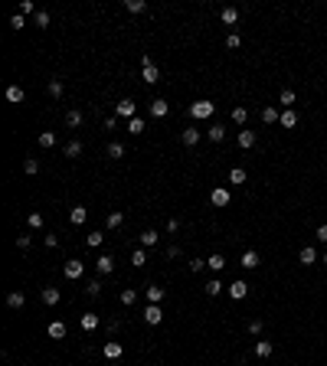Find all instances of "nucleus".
<instances>
[{
	"mask_svg": "<svg viewBox=\"0 0 327 366\" xmlns=\"http://www.w3.org/2000/svg\"><path fill=\"white\" fill-rule=\"evenodd\" d=\"M82 118H85V115H82L79 108H72V111L65 115V124H69V128H79V124H82Z\"/></svg>",
	"mask_w": 327,
	"mask_h": 366,
	"instance_id": "7c9ffc66",
	"label": "nucleus"
},
{
	"mask_svg": "<svg viewBox=\"0 0 327 366\" xmlns=\"http://www.w3.org/2000/svg\"><path fill=\"white\" fill-rule=\"evenodd\" d=\"M180 141H184L186 147H193L196 141H200V128H196V124H190V128H184V134H180Z\"/></svg>",
	"mask_w": 327,
	"mask_h": 366,
	"instance_id": "6ab92c4d",
	"label": "nucleus"
},
{
	"mask_svg": "<svg viewBox=\"0 0 327 366\" xmlns=\"http://www.w3.org/2000/svg\"><path fill=\"white\" fill-rule=\"evenodd\" d=\"M121 226H124V213H121V209L108 213V229H121Z\"/></svg>",
	"mask_w": 327,
	"mask_h": 366,
	"instance_id": "473e14b6",
	"label": "nucleus"
},
{
	"mask_svg": "<svg viewBox=\"0 0 327 366\" xmlns=\"http://www.w3.org/2000/svg\"><path fill=\"white\" fill-rule=\"evenodd\" d=\"M206 268H209V271H223V268H226V255L213 252V255L206 259Z\"/></svg>",
	"mask_w": 327,
	"mask_h": 366,
	"instance_id": "5701e85b",
	"label": "nucleus"
},
{
	"mask_svg": "<svg viewBox=\"0 0 327 366\" xmlns=\"http://www.w3.org/2000/svg\"><path fill=\"white\" fill-rule=\"evenodd\" d=\"M56 245H59V239H56V236H49V232H46V248H56Z\"/></svg>",
	"mask_w": 327,
	"mask_h": 366,
	"instance_id": "052dcab7",
	"label": "nucleus"
},
{
	"mask_svg": "<svg viewBox=\"0 0 327 366\" xmlns=\"http://www.w3.org/2000/svg\"><path fill=\"white\" fill-rule=\"evenodd\" d=\"M232 121H236V124H245V121H249V111H245V108H232Z\"/></svg>",
	"mask_w": 327,
	"mask_h": 366,
	"instance_id": "79ce46f5",
	"label": "nucleus"
},
{
	"mask_svg": "<svg viewBox=\"0 0 327 366\" xmlns=\"http://www.w3.org/2000/svg\"><path fill=\"white\" fill-rule=\"evenodd\" d=\"M102 353L108 356V360H118V356H121V353H124V346H121V344H118V340H108V344L102 346Z\"/></svg>",
	"mask_w": 327,
	"mask_h": 366,
	"instance_id": "a211bd4d",
	"label": "nucleus"
},
{
	"mask_svg": "<svg viewBox=\"0 0 327 366\" xmlns=\"http://www.w3.org/2000/svg\"><path fill=\"white\" fill-rule=\"evenodd\" d=\"M134 111H138V105H134V102H131V98H121L118 105H115V118H138V115H134Z\"/></svg>",
	"mask_w": 327,
	"mask_h": 366,
	"instance_id": "20e7f679",
	"label": "nucleus"
},
{
	"mask_svg": "<svg viewBox=\"0 0 327 366\" xmlns=\"http://www.w3.org/2000/svg\"><path fill=\"white\" fill-rule=\"evenodd\" d=\"M239 147H255V131H239Z\"/></svg>",
	"mask_w": 327,
	"mask_h": 366,
	"instance_id": "cd10ccee",
	"label": "nucleus"
},
{
	"mask_svg": "<svg viewBox=\"0 0 327 366\" xmlns=\"http://www.w3.org/2000/svg\"><path fill=\"white\" fill-rule=\"evenodd\" d=\"M206 138L213 141V144H223V141H226V124H209Z\"/></svg>",
	"mask_w": 327,
	"mask_h": 366,
	"instance_id": "2eb2a0df",
	"label": "nucleus"
},
{
	"mask_svg": "<svg viewBox=\"0 0 327 366\" xmlns=\"http://www.w3.org/2000/svg\"><path fill=\"white\" fill-rule=\"evenodd\" d=\"M213 111H216V105H213L209 98H200V102L190 105V118L193 121H206V118H213Z\"/></svg>",
	"mask_w": 327,
	"mask_h": 366,
	"instance_id": "f257e3e1",
	"label": "nucleus"
},
{
	"mask_svg": "<svg viewBox=\"0 0 327 366\" xmlns=\"http://www.w3.org/2000/svg\"><path fill=\"white\" fill-rule=\"evenodd\" d=\"M23 304H26V294H23V291H10V294H7V307L17 311V307H23Z\"/></svg>",
	"mask_w": 327,
	"mask_h": 366,
	"instance_id": "a878e982",
	"label": "nucleus"
},
{
	"mask_svg": "<svg viewBox=\"0 0 327 366\" xmlns=\"http://www.w3.org/2000/svg\"><path fill=\"white\" fill-rule=\"evenodd\" d=\"M298 262H301V265H314V262H317V248L314 245H305L301 252H298Z\"/></svg>",
	"mask_w": 327,
	"mask_h": 366,
	"instance_id": "f3484780",
	"label": "nucleus"
},
{
	"mask_svg": "<svg viewBox=\"0 0 327 366\" xmlns=\"http://www.w3.org/2000/svg\"><path fill=\"white\" fill-rule=\"evenodd\" d=\"M124 10L128 13H144L147 10V3H144V0H124Z\"/></svg>",
	"mask_w": 327,
	"mask_h": 366,
	"instance_id": "72a5a7b5",
	"label": "nucleus"
},
{
	"mask_svg": "<svg viewBox=\"0 0 327 366\" xmlns=\"http://www.w3.org/2000/svg\"><path fill=\"white\" fill-rule=\"evenodd\" d=\"M164 294H167V291H164L161 285H147V288H144V298H147V304H161Z\"/></svg>",
	"mask_w": 327,
	"mask_h": 366,
	"instance_id": "0eeeda50",
	"label": "nucleus"
},
{
	"mask_svg": "<svg viewBox=\"0 0 327 366\" xmlns=\"http://www.w3.org/2000/svg\"><path fill=\"white\" fill-rule=\"evenodd\" d=\"M239 46H242V36L239 33H229L226 36V49H239Z\"/></svg>",
	"mask_w": 327,
	"mask_h": 366,
	"instance_id": "49530a36",
	"label": "nucleus"
},
{
	"mask_svg": "<svg viewBox=\"0 0 327 366\" xmlns=\"http://www.w3.org/2000/svg\"><path fill=\"white\" fill-rule=\"evenodd\" d=\"M95 268H98V275H111V271H115V259H111V255H98Z\"/></svg>",
	"mask_w": 327,
	"mask_h": 366,
	"instance_id": "dca6fc26",
	"label": "nucleus"
},
{
	"mask_svg": "<svg viewBox=\"0 0 327 366\" xmlns=\"http://www.w3.org/2000/svg\"><path fill=\"white\" fill-rule=\"evenodd\" d=\"M262 330H265V324H262L259 317H252V321H249V334H252V337H259Z\"/></svg>",
	"mask_w": 327,
	"mask_h": 366,
	"instance_id": "603ef678",
	"label": "nucleus"
},
{
	"mask_svg": "<svg viewBox=\"0 0 327 366\" xmlns=\"http://www.w3.org/2000/svg\"><path fill=\"white\" fill-rule=\"evenodd\" d=\"M167 111H170V105L164 98H154L151 102V118H167Z\"/></svg>",
	"mask_w": 327,
	"mask_h": 366,
	"instance_id": "4468645a",
	"label": "nucleus"
},
{
	"mask_svg": "<svg viewBox=\"0 0 327 366\" xmlns=\"http://www.w3.org/2000/svg\"><path fill=\"white\" fill-rule=\"evenodd\" d=\"M20 13H23V17H36L40 10L33 7V0H23V3H20Z\"/></svg>",
	"mask_w": 327,
	"mask_h": 366,
	"instance_id": "8fccbe9b",
	"label": "nucleus"
},
{
	"mask_svg": "<svg viewBox=\"0 0 327 366\" xmlns=\"http://www.w3.org/2000/svg\"><path fill=\"white\" fill-rule=\"evenodd\" d=\"M206 294H209V298H219V294H223V281H219V278H209V281H206Z\"/></svg>",
	"mask_w": 327,
	"mask_h": 366,
	"instance_id": "c756f323",
	"label": "nucleus"
},
{
	"mask_svg": "<svg viewBox=\"0 0 327 366\" xmlns=\"http://www.w3.org/2000/svg\"><path fill=\"white\" fill-rule=\"evenodd\" d=\"M324 265H327V252H324Z\"/></svg>",
	"mask_w": 327,
	"mask_h": 366,
	"instance_id": "680f3d73",
	"label": "nucleus"
},
{
	"mask_svg": "<svg viewBox=\"0 0 327 366\" xmlns=\"http://www.w3.org/2000/svg\"><path fill=\"white\" fill-rule=\"evenodd\" d=\"M82 330H88V334H92V330H98V314H82Z\"/></svg>",
	"mask_w": 327,
	"mask_h": 366,
	"instance_id": "bb28decb",
	"label": "nucleus"
},
{
	"mask_svg": "<svg viewBox=\"0 0 327 366\" xmlns=\"http://www.w3.org/2000/svg\"><path fill=\"white\" fill-rule=\"evenodd\" d=\"M118 128V118H115V115H111V118H105V131H115Z\"/></svg>",
	"mask_w": 327,
	"mask_h": 366,
	"instance_id": "13d9d810",
	"label": "nucleus"
},
{
	"mask_svg": "<svg viewBox=\"0 0 327 366\" xmlns=\"http://www.w3.org/2000/svg\"><path fill=\"white\" fill-rule=\"evenodd\" d=\"M164 255H167V259H180V255H184V248L174 242V245H167V248H164Z\"/></svg>",
	"mask_w": 327,
	"mask_h": 366,
	"instance_id": "864d4df0",
	"label": "nucleus"
},
{
	"mask_svg": "<svg viewBox=\"0 0 327 366\" xmlns=\"http://www.w3.org/2000/svg\"><path fill=\"white\" fill-rule=\"evenodd\" d=\"M314 239H317V242H327V223H321V226H317Z\"/></svg>",
	"mask_w": 327,
	"mask_h": 366,
	"instance_id": "6e6d98bb",
	"label": "nucleus"
},
{
	"mask_svg": "<svg viewBox=\"0 0 327 366\" xmlns=\"http://www.w3.org/2000/svg\"><path fill=\"white\" fill-rule=\"evenodd\" d=\"M62 275H65V278H69V281H79V278H82V275H85V262H79V259H69V262H65V265H62Z\"/></svg>",
	"mask_w": 327,
	"mask_h": 366,
	"instance_id": "7ed1b4c3",
	"label": "nucleus"
},
{
	"mask_svg": "<svg viewBox=\"0 0 327 366\" xmlns=\"http://www.w3.org/2000/svg\"><path fill=\"white\" fill-rule=\"evenodd\" d=\"M272 353H275V346L268 344V340H255V356H259V360H268Z\"/></svg>",
	"mask_w": 327,
	"mask_h": 366,
	"instance_id": "4be33fe9",
	"label": "nucleus"
},
{
	"mask_svg": "<svg viewBox=\"0 0 327 366\" xmlns=\"http://www.w3.org/2000/svg\"><path fill=\"white\" fill-rule=\"evenodd\" d=\"M7 102H10V105H23V102H26V92H23L20 85H7Z\"/></svg>",
	"mask_w": 327,
	"mask_h": 366,
	"instance_id": "9b49d317",
	"label": "nucleus"
},
{
	"mask_svg": "<svg viewBox=\"0 0 327 366\" xmlns=\"http://www.w3.org/2000/svg\"><path fill=\"white\" fill-rule=\"evenodd\" d=\"M85 219H88V209H85V206H72V213H69V223H72V226H82Z\"/></svg>",
	"mask_w": 327,
	"mask_h": 366,
	"instance_id": "aec40b11",
	"label": "nucleus"
},
{
	"mask_svg": "<svg viewBox=\"0 0 327 366\" xmlns=\"http://www.w3.org/2000/svg\"><path fill=\"white\" fill-rule=\"evenodd\" d=\"M278 118H282V111H278L275 105H265V108H262V121H265V124H275Z\"/></svg>",
	"mask_w": 327,
	"mask_h": 366,
	"instance_id": "393cba45",
	"label": "nucleus"
},
{
	"mask_svg": "<svg viewBox=\"0 0 327 366\" xmlns=\"http://www.w3.org/2000/svg\"><path fill=\"white\" fill-rule=\"evenodd\" d=\"M236 366H245V363H236Z\"/></svg>",
	"mask_w": 327,
	"mask_h": 366,
	"instance_id": "e2e57ef3",
	"label": "nucleus"
},
{
	"mask_svg": "<svg viewBox=\"0 0 327 366\" xmlns=\"http://www.w3.org/2000/svg\"><path fill=\"white\" fill-rule=\"evenodd\" d=\"M144 262H147V252H144V248H134V252H131V265H134V268H144Z\"/></svg>",
	"mask_w": 327,
	"mask_h": 366,
	"instance_id": "2f4dec72",
	"label": "nucleus"
},
{
	"mask_svg": "<svg viewBox=\"0 0 327 366\" xmlns=\"http://www.w3.org/2000/svg\"><path fill=\"white\" fill-rule=\"evenodd\" d=\"M157 242H161V236H157L154 229H144V232H141V248H154Z\"/></svg>",
	"mask_w": 327,
	"mask_h": 366,
	"instance_id": "b1692460",
	"label": "nucleus"
},
{
	"mask_svg": "<svg viewBox=\"0 0 327 366\" xmlns=\"http://www.w3.org/2000/svg\"><path fill=\"white\" fill-rule=\"evenodd\" d=\"M62 92H65L62 82H59V79H53V82H49V95H53V98H62Z\"/></svg>",
	"mask_w": 327,
	"mask_h": 366,
	"instance_id": "3c124183",
	"label": "nucleus"
},
{
	"mask_svg": "<svg viewBox=\"0 0 327 366\" xmlns=\"http://www.w3.org/2000/svg\"><path fill=\"white\" fill-rule=\"evenodd\" d=\"M102 242H105V236H102V232H88V236H85V245H88V248H102Z\"/></svg>",
	"mask_w": 327,
	"mask_h": 366,
	"instance_id": "4c0bfd02",
	"label": "nucleus"
},
{
	"mask_svg": "<svg viewBox=\"0 0 327 366\" xmlns=\"http://www.w3.org/2000/svg\"><path fill=\"white\" fill-rule=\"evenodd\" d=\"M259 252H252V248H249V252H242V262H239V265H242V268H245V271H252V268H259Z\"/></svg>",
	"mask_w": 327,
	"mask_h": 366,
	"instance_id": "f8f14e48",
	"label": "nucleus"
},
{
	"mask_svg": "<svg viewBox=\"0 0 327 366\" xmlns=\"http://www.w3.org/2000/svg\"><path fill=\"white\" fill-rule=\"evenodd\" d=\"M17 248L26 252V248H30V236H17Z\"/></svg>",
	"mask_w": 327,
	"mask_h": 366,
	"instance_id": "4d7b16f0",
	"label": "nucleus"
},
{
	"mask_svg": "<svg viewBox=\"0 0 327 366\" xmlns=\"http://www.w3.org/2000/svg\"><path fill=\"white\" fill-rule=\"evenodd\" d=\"M40 147H46V151L56 147V134H53V131H43V134H40Z\"/></svg>",
	"mask_w": 327,
	"mask_h": 366,
	"instance_id": "58836bf2",
	"label": "nucleus"
},
{
	"mask_svg": "<svg viewBox=\"0 0 327 366\" xmlns=\"http://www.w3.org/2000/svg\"><path fill=\"white\" fill-rule=\"evenodd\" d=\"M294 105V92H291V88H282V111H285V108H291Z\"/></svg>",
	"mask_w": 327,
	"mask_h": 366,
	"instance_id": "a18cd8bd",
	"label": "nucleus"
},
{
	"mask_svg": "<svg viewBox=\"0 0 327 366\" xmlns=\"http://www.w3.org/2000/svg\"><path fill=\"white\" fill-rule=\"evenodd\" d=\"M180 229V219H167V232H177Z\"/></svg>",
	"mask_w": 327,
	"mask_h": 366,
	"instance_id": "bf43d9fd",
	"label": "nucleus"
},
{
	"mask_svg": "<svg viewBox=\"0 0 327 366\" xmlns=\"http://www.w3.org/2000/svg\"><path fill=\"white\" fill-rule=\"evenodd\" d=\"M62 154L65 157H79V154H82V141H69V144L62 147Z\"/></svg>",
	"mask_w": 327,
	"mask_h": 366,
	"instance_id": "f704fd0d",
	"label": "nucleus"
},
{
	"mask_svg": "<svg viewBox=\"0 0 327 366\" xmlns=\"http://www.w3.org/2000/svg\"><path fill=\"white\" fill-rule=\"evenodd\" d=\"M33 20H36V26H43V30H46V26L53 23V17H49V13H46V10H40V13H36V17H33Z\"/></svg>",
	"mask_w": 327,
	"mask_h": 366,
	"instance_id": "de8ad7c7",
	"label": "nucleus"
},
{
	"mask_svg": "<svg viewBox=\"0 0 327 366\" xmlns=\"http://www.w3.org/2000/svg\"><path fill=\"white\" fill-rule=\"evenodd\" d=\"M144 128H147V121L144 118H131L128 121V134H144Z\"/></svg>",
	"mask_w": 327,
	"mask_h": 366,
	"instance_id": "c85d7f7f",
	"label": "nucleus"
},
{
	"mask_svg": "<svg viewBox=\"0 0 327 366\" xmlns=\"http://www.w3.org/2000/svg\"><path fill=\"white\" fill-rule=\"evenodd\" d=\"M245 177H249V173L242 170V167H232V170H229V183H245Z\"/></svg>",
	"mask_w": 327,
	"mask_h": 366,
	"instance_id": "ea45409f",
	"label": "nucleus"
},
{
	"mask_svg": "<svg viewBox=\"0 0 327 366\" xmlns=\"http://www.w3.org/2000/svg\"><path fill=\"white\" fill-rule=\"evenodd\" d=\"M209 203L216 206V209H223V206H229V190H226V186H216V190L209 193Z\"/></svg>",
	"mask_w": 327,
	"mask_h": 366,
	"instance_id": "423d86ee",
	"label": "nucleus"
},
{
	"mask_svg": "<svg viewBox=\"0 0 327 366\" xmlns=\"http://www.w3.org/2000/svg\"><path fill=\"white\" fill-rule=\"evenodd\" d=\"M26 223H30V229H43V213H30Z\"/></svg>",
	"mask_w": 327,
	"mask_h": 366,
	"instance_id": "09e8293b",
	"label": "nucleus"
},
{
	"mask_svg": "<svg viewBox=\"0 0 327 366\" xmlns=\"http://www.w3.org/2000/svg\"><path fill=\"white\" fill-rule=\"evenodd\" d=\"M85 294H88V298H98V294H102V281L92 278V281L85 285Z\"/></svg>",
	"mask_w": 327,
	"mask_h": 366,
	"instance_id": "a19ab883",
	"label": "nucleus"
},
{
	"mask_svg": "<svg viewBox=\"0 0 327 366\" xmlns=\"http://www.w3.org/2000/svg\"><path fill=\"white\" fill-rule=\"evenodd\" d=\"M108 157H111V161H121V157H124V144L111 141V144H108Z\"/></svg>",
	"mask_w": 327,
	"mask_h": 366,
	"instance_id": "c9c22d12",
	"label": "nucleus"
},
{
	"mask_svg": "<svg viewBox=\"0 0 327 366\" xmlns=\"http://www.w3.org/2000/svg\"><path fill=\"white\" fill-rule=\"evenodd\" d=\"M40 298H43V304H46V307H56L62 294H59V288H49V285H46V288L40 291Z\"/></svg>",
	"mask_w": 327,
	"mask_h": 366,
	"instance_id": "6e6552de",
	"label": "nucleus"
},
{
	"mask_svg": "<svg viewBox=\"0 0 327 366\" xmlns=\"http://www.w3.org/2000/svg\"><path fill=\"white\" fill-rule=\"evenodd\" d=\"M245 294H249V285H245V281H242V278L229 285V298H232V301H242Z\"/></svg>",
	"mask_w": 327,
	"mask_h": 366,
	"instance_id": "1a4fd4ad",
	"label": "nucleus"
},
{
	"mask_svg": "<svg viewBox=\"0 0 327 366\" xmlns=\"http://www.w3.org/2000/svg\"><path fill=\"white\" fill-rule=\"evenodd\" d=\"M46 334H49V340H62V337L69 334V327H65L62 321H53L49 327H46Z\"/></svg>",
	"mask_w": 327,
	"mask_h": 366,
	"instance_id": "9d476101",
	"label": "nucleus"
},
{
	"mask_svg": "<svg viewBox=\"0 0 327 366\" xmlns=\"http://www.w3.org/2000/svg\"><path fill=\"white\" fill-rule=\"evenodd\" d=\"M203 268H206V262L203 259H190V271H193V275H200Z\"/></svg>",
	"mask_w": 327,
	"mask_h": 366,
	"instance_id": "5fc2aeb1",
	"label": "nucleus"
},
{
	"mask_svg": "<svg viewBox=\"0 0 327 366\" xmlns=\"http://www.w3.org/2000/svg\"><path fill=\"white\" fill-rule=\"evenodd\" d=\"M278 121H282V128H288V131H291L294 124H298V111H294V108H285V111H282V118H278Z\"/></svg>",
	"mask_w": 327,
	"mask_h": 366,
	"instance_id": "412c9836",
	"label": "nucleus"
},
{
	"mask_svg": "<svg viewBox=\"0 0 327 366\" xmlns=\"http://www.w3.org/2000/svg\"><path fill=\"white\" fill-rule=\"evenodd\" d=\"M161 321H164L161 304H147V307H144V324H151V327H157Z\"/></svg>",
	"mask_w": 327,
	"mask_h": 366,
	"instance_id": "39448f33",
	"label": "nucleus"
},
{
	"mask_svg": "<svg viewBox=\"0 0 327 366\" xmlns=\"http://www.w3.org/2000/svg\"><path fill=\"white\" fill-rule=\"evenodd\" d=\"M141 79L147 85H157V82H161V69L151 62V56H141Z\"/></svg>",
	"mask_w": 327,
	"mask_h": 366,
	"instance_id": "f03ea898",
	"label": "nucleus"
},
{
	"mask_svg": "<svg viewBox=\"0 0 327 366\" xmlns=\"http://www.w3.org/2000/svg\"><path fill=\"white\" fill-rule=\"evenodd\" d=\"M23 26H26V17H23V13H13V17H10V30H17V33H20Z\"/></svg>",
	"mask_w": 327,
	"mask_h": 366,
	"instance_id": "37998d69",
	"label": "nucleus"
},
{
	"mask_svg": "<svg viewBox=\"0 0 327 366\" xmlns=\"http://www.w3.org/2000/svg\"><path fill=\"white\" fill-rule=\"evenodd\" d=\"M134 301H138V291H134V288H121V304H124V307H131Z\"/></svg>",
	"mask_w": 327,
	"mask_h": 366,
	"instance_id": "e433bc0d",
	"label": "nucleus"
},
{
	"mask_svg": "<svg viewBox=\"0 0 327 366\" xmlns=\"http://www.w3.org/2000/svg\"><path fill=\"white\" fill-rule=\"evenodd\" d=\"M23 170L30 173V177L33 173H40V161H36V157H26V161H23Z\"/></svg>",
	"mask_w": 327,
	"mask_h": 366,
	"instance_id": "c03bdc74",
	"label": "nucleus"
},
{
	"mask_svg": "<svg viewBox=\"0 0 327 366\" xmlns=\"http://www.w3.org/2000/svg\"><path fill=\"white\" fill-rule=\"evenodd\" d=\"M26 366H33V363H26Z\"/></svg>",
	"mask_w": 327,
	"mask_h": 366,
	"instance_id": "0e129e2a",
	"label": "nucleus"
},
{
	"mask_svg": "<svg viewBox=\"0 0 327 366\" xmlns=\"http://www.w3.org/2000/svg\"><path fill=\"white\" fill-rule=\"evenodd\" d=\"M219 20L226 23V26H236V23H239V10H236V7H223V10H219Z\"/></svg>",
	"mask_w": 327,
	"mask_h": 366,
	"instance_id": "ddd939ff",
	"label": "nucleus"
}]
</instances>
